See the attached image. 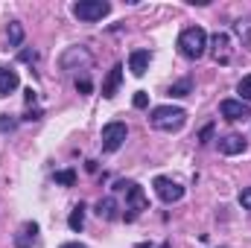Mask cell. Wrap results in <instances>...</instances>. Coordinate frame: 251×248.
Instances as JSON below:
<instances>
[{"instance_id": "1", "label": "cell", "mask_w": 251, "mask_h": 248, "mask_svg": "<svg viewBox=\"0 0 251 248\" xmlns=\"http://www.w3.org/2000/svg\"><path fill=\"white\" fill-rule=\"evenodd\" d=\"M149 123L158 131H178L187 123V111L184 108H173V105H158V108H152Z\"/></svg>"}, {"instance_id": "2", "label": "cell", "mask_w": 251, "mask_h": 248, "mask_svg": "<svg viewBox=\"0 0 251 248\" xmlns=\"http://www.w3.org/2000/svg\"><path fill=\"white\" fill-rule=\"evenodd\" d=\"M178 50H181V56L184 59H201L204 56V50H207V32L201 29V26H190L184 29L181 35H178Z\"/></svg>"}, {"instance_id": "3", "label": "cell", "mask_w": 251, "mask_h": 248, "mask_svg": "<svg viewBox=\"0 0 251 248\" xmlns=\"http://www.w3.org/2000/svg\"><path fill=\"white\" fill-rule=\"evenodd\" d=\"M108 12H111V3H105V0H79V3H73V15L79 21H88V24L102 21Z\"/></svg>"}, {"instance_id": "4", "label": "cell", "mask_w": 251, "mask_h": 248, "mask_svg": "<svg viewBox=\"0 0 251 248\" xmlns=\"http://www.w3.org/2000/svg\"><path fill=\"white\" fill-rule=\"evenodd\" d=\"M126 134H128L126 123H120V120L108 123L105 128H102V149H105V152H117V149L126 143Z\"/></svg>"}, {"instance_id": "5", "label": "cell", "mask_w": 251, "mask_h": 248, "mask_svg": "<svg viewBox=\"0 0 251 248\" xmlns=\"http://www.w3.org/2000/svg\"><path fill=\"white\" fill-rule=\"evenodd\" d=\"M152 187H155L158 198H161V201H167V204H173V201H181V196H184V187L176 184L173 178H164V175H158V178L152 181Z\"/></svg>"}, {"instance_id": "6", "label": "cell", "mask_w": 251, "mask_h": 248, "mask_svg": "<svg viewBox=\"0 0 251 248\" xmlns=\"http://www.w3.org/2000/svg\"><path fill=\"white\" fill-rule=\"evenodd\" d=\"M126 193H128V204H126V210H128V213H126V222H134V219H137V213H140V210H146V204H149V201H146V193H143V187H140V184H128V187H126Z\"/></svg>"}, {"instance_id": "7", "label": "cell", "mask_w": 251, "mask_h": 248, "mask_svg": "<svg viewBox=\"0 0 251 248\" xmlns=\"http://www.w3.org/2000/svg\"><path fill=\"white\" fill-rule=\"evenodd\" d=\"M219 111H222L225 120H246V117H251V108L243 99H222Z\"/></svg>"}, {"instance_id": "8", "label": "cell", "mask_w": 251, "mask_h": 248, "mask_svg": "<svg viewBox=\"0 0 251 248\" xmlns=\"http://www.w3.org/2000/svg\"><path fill=\"white\" fill-rule=\"evenodd\" d=\"M15 246L18 248H38V225L35 222H24L21 231L15 234Z\"/></svg>"}, {"instance_id": "9", "label": "cell", "mask_w": 251, "mask_h": 248, "mask_svg": "<svg viewBox=\"0 0 251 248\" xmlns=\"http://www.w3.org/2000/svg\"><path fill=\"white\" fill-rule=\"evenodd\" d=\"M210 47H213V59H216L219 64L231 62V38H228L225 32H216L213 41H210Z\"/></svg>"}, {"instance_id": "10", "label": "cell", "mask_w": 251, "mask_h": 248, "mask_svg": "<svg viewBox=\"0 0 251 248\" xmlns=\"http://www.w3.org/2000/svg\"><path fill=\"white\" fill-rule=\"evenodd\" d=\"M120 82H123V64H114V67L108 70L105 82H102V97H105V99H114V97H117Z\"/></svg>"}, {"instance_id": "11", "label": "cell", "mask_w": 251, "mask_h": 248, "mask_svg": "<svg viewBox=\"0 0 251 248\" xmlns=\"http://www.w3.org/2000/svg\"><path fill=\"white\" fill-rule=\"evenodd\" d=\"M219 152H222V155H240V152H246V137H243V134H228V137H222V140H219Z\"/></svg>"}, {"instance_id": "12", "label": "cell", "mask_w": 251, "mask_h": 248, "mask_svg": "<svg viewBox=\"0 0 251 248\" xmlns=\"http://www.w3.org/2000/svg\"><path fill=\"white\" fill-rule=\"evenodd\" d=\"M149 62H152L149 50H134V53L128 56V70H131L134 76H143V73L149 70Z\"/></svg>"}, {"instance_id": "13", "label": "cell", "mask_w": 251, "mask_h": 248, "mask_svg": "<svg viewBox=\"0 0 251 248\" xmlns=\"http://www.w3.org/2000/svg\"><path fill=\"white\" fill-rule=\"evenodd\" d=\"M18 70H9V67H0V97H9L15 88H18Z\"/></svg>"}, {"instance_id": "14", "label": "cell", "mask_w": 251, "mask_h": 248, "mask_svg": "<svg viewBox=\"0 0 251 248\" xmlns=\"http://www.w3.org/2000/svg\"><path fill=\"white\" fill-rule=\"evenodd\" d=\"M97 216H100V219H108V222L117 219V201H114L111 196L100 198V201H97Z\"/></svg>"}, {"instance_id": "15", "label": "cell", "mask_w": 251, "mask_h": 248, "mask_svg": "<svg viewBox=\"0 0 251 248\" xmlns=\"http://www.w3.org/2000/svg\"><path fill=\"white\" fill-rule=\"evenodd\" d=\"M6 41H9V47H18V44L24 41V24H21V21H9Z\"/></svg>"}, {"instance_id": "16", "label": "cell", "mask_w": 251, "mask_h": 248, "mask_svg": "<svg viewBox=\"0 0 251 248\" xmlns=\"http://www.w3.org/2000/svg\"><path fill=\"white\" fill-rule=\"evenodd\" d=\"M67 225H70V231H82V225H85V204H76V207H73Z\"/></svg>"}, {"instance_id": "17", "label": "cell", "mask_w": 251, "mask_h": 248, "mask_svg": "<svg viewBox=\"0 0 251 248\" xmlns=\"http://www.w3.org/2000/svg\"><path fill=\"white\" fill-rule=\"evenodd\" d=\"M237 94H240V99L249 105V102H251V76H243V79H240V85H237Z\"/></svg>"}, {"instance_id": "18", "label": "cell", "mask_w": 251, "mask_h": 248, "mask_svg": "<svg viewBox=\"0 0 251 248\" xmlns=\"http://www.w3.org/2000/svg\"><path fill=\"white\" fill-rule=\"evenodd\" d=\"M91 76H88V70H79V76H76V91L79 94H91Z\"/></svg>"}, {"instance_id": "19", "label": "cell", "mask_w": 251, "mask_h": 248, "mask_svg": "<svg viewBox=\"0 0 251 248\" xmlns=\"http://www.w3.org/2000/svg\"><path fill=\"white\" fill-rule=\"evenodd\" d=\"M56 184L73 187L76 184V173H73V170H59V173H56Z\"/></svg>"}, {"instance_id": "20", "label": "cell", "mask_w": 251, "mask_h": 248, "mask_svg": "<svg viewBox=\"0 0 251 248\" xmlns=\"http://www.w3.org/2000/svg\"><path fill=\"white\" fill-rule=\"evenodd\" d=\"M131 102H134V108H146V105H149V94H143V91H137Z\"/></svg>"}, {"instance_id": "21", "label": "cell", "mask_w": 251, "mask_h": 248, "mask_svg": "<svg viewBox=\"0 0 251 248\" xmlns=\"http://www.w3.org/2000/svg\"><path fill=\"white\" fill-rule=\"evenodd\" d=\"M18 125V120H12L9 114H0V131H12Z\"/></svg>"}, {"instance_id": "22", "label": "cell", "mask_w": 251, "mask_h": 248, "mask_svg": "<svg viewBox=\"0 0 251 248\" xmlns=\"http://www.w3.org/2000/svg\"><path fill=\"white\" fill-rule=\"evenodd\" d=\"M187 91H190V82H181V85H173V97H187Z\"/></svg>"}, {"instance_id": "23", "label": "cell", "mask_w": 251, "mask_h": 248, "mask_svg": "<svg viewBox=\"0 0 251 248\" xmlns=\"http://www.w3.org/2000/svg\"><path fill=\"white\" fill-rule=\"evenodd\" d=\"M240 204H243L246 210H251V187H246V190L240 193Z\"/></svg>"}, {"instance_id": "24", "label": "cell", "mask_w": 251, "mask_h": 248, "mask_svg": "<svg viewBox=\"0 0 251 248\" xmlns=\"http://www.w3.org/2000/svg\"><path fill=\"white\" fill-rule=\"evenodd\" d=\"M35 59H38L35 50H24V53H21V62H35Z\"/></svg>"}, {"instance_id": "25", "label": "cell", "mask_w": 251, "mask_h": 248, "mask_svg": "<svg viewBox=\"0 0 251 248\" xmlns=\"http://www.w3.org/2000/svg\"><path fill=\"white\" fill-rule=\"evenodd\" d=\"M210 134H213V125H204V128H201V143H207Z\"/></svg>"}, {"instance_id": "26", "label": "cell", "mask_w": 251, "mask_h": 248, "mask_svg": "<svg viewBox=\"0 0 251 248\" xmlns=\"http://www.w3.org/2000/svg\"><path fill=\"white\" fill-rule=\"evenodd\" d=\"M38 117H41V111H26L24 114V120H38Z\"/></svg>"}, {"instance_id": "27", "label": "cell", "mask_w": 251, "mask_h": 248, "mask_svg": "<svg viewBox=\"0 0 251 248\" xmlns=\"http://www.w3.org/2000/svg\"><path fill=\"white\" fill-rule=\"evenodd\" d=\"M62 248H85V246H82V243H64Z\"/></svg>"}]
</instances>
